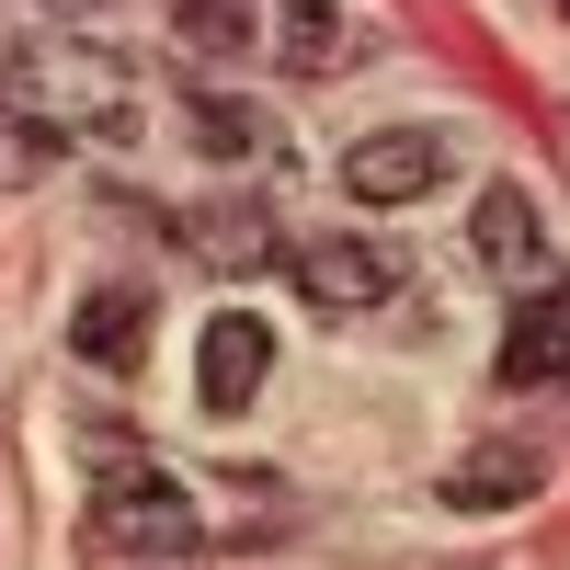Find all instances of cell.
Listing matches in <instances>:
<instances>
[{
  "label": "cell",
  "mask_w": 570,
  "mask_h": 570,
  "mask_svg": "<svg viewBox=\"0 0 570 570\" xmlns=\"http://www.w3.org/2000/svg\"><path fill=\"white\" fill-rule=\"evenodd\" d=\"M285 263H297V297L331 308V320H365V308L400 297V252L365 240V228H320V240H297Z\"/></svg>",
  "instance_id": "3"
},
{
  "label": "cell",
  "mask_w": 570,
  "mask_h": 570,
  "mask_svg": "<svg viewBox=\"0 0 570 570\" xmlns=\"http://www.w3.org/2000/svg\"><path fill=\"white\" fill-rule=\"evenodd\" d=\"M58 149H69V137H46L35 115H0V195H23V183H46V171H58Z\"/></svg>",
  "instance_id": "14"
},
{
  "label": "cell",
  "mask_w": 570,
  "mask_h": 570,
  "mask_svg": "<svg viewBox=\"0 0 570 570\" xmlns=\"http://www.w3.org/2000/svg\"><path fill=\"white\" fill-rule=\"evenodd\" d=\"M468 252H480L502 285H537L548 274V217L525 183H480V206H468Z\"/></svg>",
  "instance_id": "9"
},
{
  "label": "cell",
  "mask_w": 570,
  "mask_h": 570,
  "mask_svg": "<svg viewBox=\"0 0 570 570\" xmlns=\"http://www.w3.org/2000/svg\"><path fill=\"white\" fill-rule=\"evenodd\" d=\"M183 240H195L217 274H263L285 240H274V206L252 195V183H240V195H217V206H195V217H183Z\"/></svg>",
  "instance_id": "11"
},
{
  "label": "cell",
  "mask_w": 570,
  "mask_h": 570,
  "mask_svg": "<svg viewBox=\"0 0 570 570\" xmlns=\"http://www.w3.org/2000/svg\"><path fill=\"white\" fill-rule=\"evenodd\" d=\"M12 115H35L46 137H137V69L115 46L35 35L12 46Z\"/></svg>",
  "instance_id": "1"
},
{
  "label": "cell",
  "mask_w": 570,
  "mask_h": 570,
  "mask_svg": "<svg viewBox=\"0 0 570 570\" xmlns=\"http://www.w3.org/2000/svg\"><path fill=\"white\" fill-rule=\"evenodd\" d=\"M91 537L115 559H195L206 513H195V491H183L160 456H91Z\"/></svg>",
  "instance_id": "2"
},
{
  "label": "cell",
  "mask_w": 570,
  "mask_h": 570,
  "mask_svg": "<svg viewBox=\"0 0 570 570\" xmlns=\"http://www.w3.org/2000/svg\"><path fill=\"white\" fill-rule=\"evenodd\" d=\"M263 389H274V320L263 308H217L195 331V411L206 422H240Z\"/></svg>",
  "instance_id": "4"
},
{
  "label": "cell",
  "mask_w": 570,
  "mask_h": 570,
  "mask_svg": "<svg viewBox=\"0 0 570 570\" xmlns=\"http://www.w3.org/2000/svg\"><path fill=\"white\" fill-rule=\"evenodd\" d=\"M445 171H456V149H445L434 126H376V137L343 149V195L354 206H422Z\"/></svg>",
  "instance_id": "5"
},
{
  "label": "cell",
  "mask_w": 570,
  "mask_h": 570,
  "mask_svg": "<svg viewBox=\"0 0 570 570\" xmlns=\"http://www.w3.org/2000/svg\"><path fill=\"white\" fill-rule=\"evenodd\" d=\"M149 320H160V285L149 274H115V285H91V297L69 308V354L80 365H137V343H149Z\"/></svg>",
  "instance_id": "8"
},
{
  "label": "cell",
  "mask_w": 570,
  "mask_h": 570,
  "mask_svg": "<svg viewBox=\"0 0 570 570\" xmlns=\"http://www.w3.org/2000/svg\"><path fill=\"white\" fill-rule=\"evenodd\" d=\"M183 126H195L206 160H228V171H285V126L263 104H240V91H183Z\"/></svg>",
  "instance_id": "10"
},
{
  "label": "cell",
  "mask_w": 570,
  "mask_h": 570,
  "mask_svg": "<svg viewBox=\"0 0 570 570\" xmlns=\"http://www.w3.org/2000/svg\"><path fill=\"white\" fill-rule=\"evenodd\" d=\"M570 376V274L513 285V331H502V389H559Z\"/></svg>",
  "instance_id": "6"
},
{
  "label": "cell",
  "mask_w": 570,
  "mask_h": 570,
  "mask_svg": "<svg viewBox=\"0 0 570 570\" xmlns=\"http://www.w3.org/2000/svg\"><path fill=\"white\" fill-rule=\"evenodd\" d=\"M445 513H513V502H537V456L525 445H468L445 480H434Z\"/></svg>",
  "instance_id": "12"
},
{
  "label": "cell",
  "mask_w": 570,
  "mask_h": 570,
  "mask_svg": "<svg viewBox=\"0 0 570 570\" xmlns=\"http://www.w3.org/2000/svg\"><path fill=\"white\" fill-rule=\"evenodd\" d=\"M171 35L195 46V58H252L263 0H171Z\"/></svg>",
  "instance_id": "13"
},
{
  "label": "cell",
  "mask_w": 570,
  "mask_h": 570,
  "mask_svg": "<svg viewBox=\"0 0 570 570\" xmlns=\"http://www.w3.org/2000/svg\"><path fill=\"white\" fill-rule=\"evenodd\" d=\"M263 58L285 80H331L365 58V35L343 23V0H263Z\"/></svg>",
  "instance_id": "7"
}]
</instances>
